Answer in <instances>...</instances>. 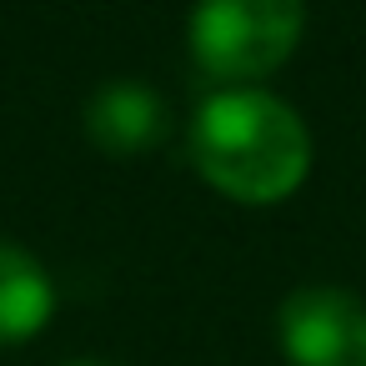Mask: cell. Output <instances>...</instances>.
Listing matches in <instances>:
<instances>
[{"instance_id": "obj_1", "label": "cell", "mask_w": 366, "mask_h": 366, "mask_svg": "<svg viewBox=\"0 0 366 366\" xmlns=\"http://www.w3.org/2000/svg\"><path fill=\"white\" fill-rule=\"evenodd\" d=\"M191 166L226 201L276 206L311 176V131L291 101L261 86H221L191 116Z\"/></svg>"}, {"instance_id": "obj_2", "label": "cell", "mask_w": 366, "mask_h": 366, "mask_svg": "<svg viewBox=\"0 0 366 366\" xmlns=\"http://www.w3.org/2000/svg\"><path fill=\"white\" fill-rule=\"evenodd\" d=\"M306 36V0H196L186 21L191 61L216 86H261Z\"/></svg>"}, {"instance_id": "obj_3", "label": "cell", "mask_w": 366, "mask_h": 366, "mask_svg": "<svg viewBox=\"0 0 366 366\" xmlns=\"http://www.w3.org/2000/svg\"><path fill=\"white\" fill-rule=\"evenodd\" d=\"M291 366H366V301L341 286H296L276 311Z\"/></svg>"}, {"instance_id": "obj_4", "label": "cell", "mask_w": 366, "mask_h": 366, "mask_svg": "<svg viewBox=\"0 0 366 366\" xmlns=\"http://www.w3.org/2000/svg\"><path fill=\"white\" fill-rule=\"evenodd\" d=\"M81 126L91 136L96 151L106 156H141L151 146H161L166 136V101L156 86L146 81H106L91 91L86 111H81Z\"/></svg>"}, {"instance_id": "obj_5", "label": "cell", "mask_w": 366, "mask_h": 366, "mask_svg": "<svg viewBox=\"0 0 366 366\" xmlns=\"http://www.w3.org/2000/svg\"><path fill=\"white\" fill-rule=\"evenodd\" d=\"M56 316V281L51 271L16 241L0 236V346L31 341Z\"/></svg>"}, {"instance_id": "obj_6", "label": "cell", "mask_w": 366, "mask_h": 366, "mask_svg": "<svg viewBox=\"0 0 366 366\" xmlns=\"http://www.w3.org/2000/svg\"><path fill=\"white\" fill-rule=\"evenodd\" d=\"M66 366H111V361H96V356H81V361H66Z\"/></svg>"}]
</instances>
